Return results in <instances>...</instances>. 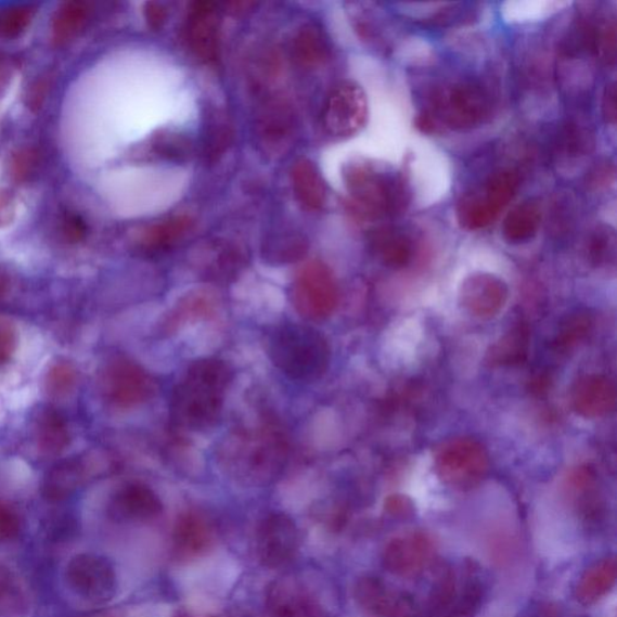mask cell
Segmentation results:
<instances>
[{
	"instance_id": "cell-49",
	"label": "cell",
	"mask_w": 617,
	"mask_h": 617,
	"mask_svg": "<svg viewBox=\"0 0 617 617\" xmlns=\"http://www.w3.org/2000/svg\"><path fill=\"white\" fill-rule=\"evenodd\" d=\"M526 617H560V612L555 605L550 603H541L529 609Z\"/></svg>"
},
{
	"instance_id": "cell-26",
	"label": "cell",
	"mask_w": 617,
	"mask_h": 617,
	"mask_svg": "<svg viewBox=\"0 0 617 617\" xmlns=\"http://www.w3.org/2000/svg\"><path fill=\"white\" fill-rule=\"evenodd\" d=\"M541 223V208L534 200L525 201L505 216L502 226L504 240L512 244L532 241Z\"/></svg>"
},
{
	"instance_id": "cell-34",
	"label": "cell",
	"mask_w": 617,
	"mask_h": 617,
	"mask_svg": "<svg viewBox=\"0 0 617 617\" xmlns=\"http://www.w3.org/2000/svg\"><path fill=\"white\" fill-rule=\"evenodd\" d=\"M38 13L31 4L0 8V39L13 40L25 34Z\"/></svg>"
},
{
	"instance_id": "cell-13",
	"label": "cell",
	"mask_w": 617,
	"mask_h": 617,
	"mask_svg": "<svg viewBox=\"0 0 617 617\" xmlns=\"http://www.w3.org/2000/svg\"><path fill=\"white\" fill-rule=\"evenodd\" d=\"M218 541V534L210 519L198 513L188 512L177 519L171 534V555L180 563H189L207 556Z\"/></svg>"
},
{
	"instance_id": "cell-19",
	"label": "cell",
	"mask_w": 617,
	"mask_h": 617,
	"mask_svg": "<svg viewBox=\"0 0 617 617\" xmlns=\"http://www.w3.org/2000/svg\"><path fill=\"white\" fill-rule=\"evenodd\" d=\"M571 404L587 419L609 415L616 406V387L609 377L599 374L582 376L571 389Z\"/></svg>"
},
{
	"instance_id": "cell-14",
	"label": "cell",
	"mask_w": 617,
	"mask_h": 617,
	"mask_svg": "<svg viewBox=\"0 0 617 617\" xmlns=\"http://www.w3.org/2000/svg\"><path fill=\"white\" fill-rule=\"evenodd\" d=\"M220 20L214 3L197 2L190 9L185 26L188 46L202 62L211 63L219 57Z\"/></svg>"
},
{
	"instance_id": "cell-37",
	"label": "cell",
	"mask_w": 617,
	"mask_h": 617,
	"mask_svg": "<svg viewBox=\"0 0 617 617\" xmlns=\"http://www.w3.org/2000/svg\"><path fill=\"white\" fill-rule=\"evenodd\" d=\"M40 165V156L35 147H21L10 156V177L17 183H25L34 179Z\"/></svg>"
},
{
	"instance_id": "cell-48",
	"label": "cell",
	"mask_w": 617,
	"mask_h": 617,
	"mask_svg": "<svg viewBox=\"0 0 617 617\" xmlns=\"http://www.w3.org/2000/svg\"><path fill=\"white\" fill-rule=\"evenodd\" d=\"M387 512L394 516L407 517L413 513V505L402 496L388 498L386 503Z\"/></svg>"
},
{
	"instance_id": "cell-1",
	"label": "cell",
	"mask_w": 617,
	"mask_h": 617,
	"mask_svg": "<svg viewBox=\"0 0 617 617\" xmlns=\"http://www.w3.org/2000/svg\"><path fill=\"white\" fill-rule=\"evenodd\" d=\"M233 371L218 359L193 362L180 383L172 389L170 416L176 424L193 432L210 430L218 426L227 389Z\"/></svg>"
},
{
	"instance_id": "cell-4",
	"label": "cell",
	"mask_w": 617,
	"mask_h": 617,
	"mask_svg": "<svg viewBox=\"0 0 617 617\" xmlns=\"http://www.w3.org/2000/svg\"><path fill=\"white\" fill-rule=\"evenodd\" d=\"M343 177L355 208L363 218L393 219L407 211L411 192L399 172L354 162L344 168Z\"/></svg>"
},
{
	"instance_id": "cell-29",
	"label": "cell",
	"mask_w": 617,
	"mask_h": 617,
	"mask_svg": "<svg viewBox=\"0 0 617 617\" xmlns=\"http://www.w3.org/2000/svg\"><path fill=\"white\" fill-rule=\"evenodd\" d=\"M529 350V332L525 326L509 330L491 346L487 361L492 365L509 367L523 363Z\"/></svg>"
},
{
	"instance_id": "cell-36",
	"label": "cell",
	"mask_w": 617,
	"mask_h": 617,
	"mask_svg": "<svg viewBox=\"0 0 617 617\" xmlns=\"http://www.w3.org/2000/svg\"><path fill=\"white\" fill-rule=\"evenodd\" d=\"M232 128L224 115H218L211 121L207 137H205L204 156L209 162L219 159L232 142Z\"/></svg>"
},
{
	"instance_id": "cell-11",
	"label": "cell",
	"mask_w": 617,
	"mask_h": 617,
	"mask_svg": "<svg viewBox=\"0 0 617 617\" xmlns=\"http://www.w3.org/2000/svg\"><path fill=\"white\" fill-rule=\"evenodd\" d=\"M368 118L367 95L361 86L345 80L334 86L322 113V124L327 133L349 138L361 131Z\"/></svg>"
},
{
	"instance_id": "cell-22",
	"label": "cell",
	"mask_w": 617,
	"mask_h": 617,
	"mask_svg": "<svg viewBox=\"0 0 617 617\" xmlns=\"http://www.w3.org/2000/svg\"><path fill=\"white\" fill-rule=\"evenodd\" d=\"M355 599L371 617H398L404 606L375 578H362L355 587Z\"/></svg>"
},
{
	"instance_id": "cell-51",
	"label": "cell",
	"mask_w": 617,
	"mask_h": 617,
	"mask_svg": "<svg viewBox=\"0 0 617 617\" xmlns=\"http://www.w3.org/2000/svg\"><path fill=\"white\" fill-rule=\"evenodd\" d=\"M8 286H9V279L7 274L3 272V270L0 269V298H2L5 295Z\"/></svg>"
},
{
	"instance_id": "cell-15",
	"label": "cell",
	"mask_w": 617,
	"mask_h": 617,
	"mask_svg": "<svg viewBox=\"0 0 617 617\" xmlns=\"http://www.w3.org/2000/svg\"><path fill=\"white\" fill-rule=\"evenodd\" d=\"M509 290L501 278L475 273L463 281L460 303L465 311L479 319H490L500 312L507 300Z\"/></svg>"
},
{
	"instance_id": "cell-18",
	"label": "cell",
	"mask_w": 617,
	"mask_h": 617,
	"mask_svg": "<svg viewBox=\"0 0 617 617\" xmlns=\"http://www.w3.org/2000/svg\"><path fill=\"white\" fill-rule=\"evenodd\" d=\"M269 617H327L319 602L294 580H279L266 592Z\"/></svg>"
},
{
	"instance_id": "cell-47",
	"label": "cell",
	"mask_w": 617,
	"mask_h": 617,
	"mask_svg": "<svg viewBox=\"0 0 617 617\" xmlns=\"http://www.w3.org/2000/svg\"><path fill=\"white\" fill-rule=\"evenodd\" d=\"M49 83L48 80H38L30 86L26 97L27 105L31 111H39L42 102L46 101Z\"/></svg>"
},
{
	"instance_id": "cell-24",
	"label": "cell",
	"mask_w": 617,
	"mask_h": 617,
	"mask_svg": "<svg viewBox=\"0 0 617 617\" xmlns=\"http://www.w3.org/2000/svg\"><path fill=\"white\" fill-rule=\"evenodd\" d=\"M258 137L267 145L278 146L286 142L294 127V114L281 101L266 103L257 117Z\"/></svg>"
},
{
	"instance_id": "cell-41",
	"label": "cell",
	"mask_w": 617,
	"mask_h": 617,
	"mask_svg": "<svg viewBox=\"0 0 617 617\" xmlns=\"http://www.w3.org/2000/svg\"><path fill=\"white\" fill-rule=\"evenodd\" d=\"M615 247V233L606 229V226H601L595 231L590 241L591 255L595 259H603L606 255L613 253Z\"/></svg>"
},
{
	"instance_id": "cell-50",
	"label": "cell",
	"mask_w": 617,
	"mask_h": 617,
	"mask_svg": "<svg viewBox=\"0 0 617 617\" xmlns=\"http://www.w3.org/2000/svg\"><path fill=\"white\" fill-rule=\"evenodd\" d=\"M171 617H222V616H214L207 614H201L197 612H193L191 609H179Z\"/></svg>"
},
{
	"instance_id": "cell-6",
	"label": "cell",
	"mask_w": 617,
	"mask_h": 617,
	"mask_svg": "<svg viewBox=\"0 0 617 617\" xmlns=\"http://www.w3.org/2000/svg\"><path fill=\"white\" fill-rule=\"evenodd\" d=\"M518 187V172L507 169L494 172L481 188L465 193L457 208L462 229L479 231L489 227L514 200Z\"/></svg>"
},
{
	"instance_id": "cell-45",
	"label": "cell",
	"mask_w": 617,
	"mask_h": 617,
	"mask_svg": "<svg viewBox=\"0 0 617 617\" xmlns=\"http://www.w3.org/2000/svg\"><path fill=\"white\" fill-rule=\"evenodd\" d=\"M144 16L151 29L158 30L165 26L167 21V9L160 3L149 2L144 7Z\"/></svg>"
},
{
	"instance_id": "cell-8",
	"label": "cell",
	"mask_w": 617,
	"mask_h": 617,
	"mask_svg": "<svg viewBox=\"0 0 617 617\" xmlns=\"http://www.w3.org/2000/svg\"><path fill=\"white\" fill-rule=\"evenodd\" d=\"M291 296L301 318L322 321L337 308L339 290L332 270L320 261H312L300 269Z\"/></svg>"
},
{
	"instance_id": "cell-30",
	"label": "cell",
	"mask_w": 617,
	"mask_h": 617,
	"mask_svg": "<svg viewBox=\"0 0 617 617\" xmlns=\"http://www.w3.org/2000/svg\"><path fill=\"white\" fill-rule=\"evenodd\" d=\"M28 610V597L17 574L0 565V617H21Z\"/></svg>"
},
{
	"instance_id": "cell-12",
	"label": "cell",
	"mask_w": 617,
	"mask_h": 617,
	"mask_svg": "<svg viewBox=\"0 0 617 617\" xmlns=\"http://www.w3.org/2000/svg\"><path fill=\"white\" fill-rule=\"evenodd\" d=\"M301 544L300 530L295 519L285 513H273L263 518L256 534V554L270 569L290 565Z\"/></svg>"
},
{
	"instance_id": "cell-20",
	"label": "cell",
	"mask_w": 617,
	"mask_h": 617,
	"mask_svg": "<svg viewBox=\"0 0 617 617\" xmlns=\"http://www.w3.org/2000/svg\"><path fill=\"white\" fill-rule=\"evenodd\" d=\"M292 191L303 208L319 211L327 201L326 183L316 164L308 158H299L291 167Z\"/></svg>"
},
{
	"instance_id": "cell-3",
	"label": "cell",
	"mask_w": 617,
	"mask_h": 617,
	"mask_svg": "<svg viewBox=\"0 0 617 617\" xmlns=\"http://www.w3.org/2000/svg\"><path fill=\"white\" fill-rule=\"evenodd\" d=\"M270 361L291 381L316 383L327 373L331 346L322 332L301 323H285L270 335Z\"/></svg>"
},
{
	"instance_id": "cell-40",
	"label": "cell",
	"mask_w": 617,
	"mask_h": 617,
	"mask_svg": "<svg viewBox=\"0 0 617 617\" xmlns=\"http://www.w3.org/2000/svg\"><path fill=\"white\" fill-rule=\"evenodd\" d=\"M75 382H77V373H75L74 368L67 363H59L52 367L48 375L50 393L55 395L69 393Z\"/></svg>"
},
{
	"instance_id": "cell-39",
	"label": "cell",
	"mask_w": 617,
	"mask_h": 617,
	"mask_svg": "<svg viewBox=\"0 0 617 617\" xmlns=\"http://www.w3.org/2000/svg\"><path fill=\"white\" fill-rule=\"evenodd\" d=\"M60 231L64 241L69 244H78L88 236L89 226L81 215L68 210L62 215Z\"/></svg>"
},
{
	"instance_id": "cell-43",
	"label": "cell",
	"mask_w": 617,
	"mask_h": 617,
	"mask_svg": "<svg viewBox=\"0 0 617 617\" xmlns=\"http://www.w3.org/2000/svg\"><path fill=\"white\" fill-rule=\"evenodd\" d=\"M16 348V333L12 324L0 321V365H3L13 356Z\"/></svg>"
},
{
	"instance_id": "cell-33",
	"label": "cell",
	"mask_w": 617,
	"mask_h": 617,
	"mask_svg": "<svg viewBox=\"0 0 617 617\" xmlns=\"http://www.w3.org/2000/svg\"><path fill=\"white\" fill-rule=\"evenodd\" d=\"M307 253V243L298 234H280L266 242L263 256L273 265L298 261Z\"/></svg>"
},
{
	"instance_id": "cell-2",
	"label": "cell",
	"mask_w": 617,
	"mask_h": 617,
	"mask_svg": "<svg viewBox=\"0 0 617 617\" xmlns=\"http://www.w3.org/2000/svg\"><path fill=\"white\" fill-rule=\"evenodd\" d=\"M492 110L490 91L478 80L463 79L433 92L427 107L416 116L415 126L427 134L470 131L489 120Z\"/></svg>"
},
{
	"instance_id": "cell-16",
	"label": "cell",
	"mask_w": 617,
	"mask_h": 617,
	"mask_svg": "<svg viewBox=\"0 0 617 617\" xmlns=\"http://www.w3.org/2000/svg\"><path fill=\"white\" fill-rule=\"evenodd\" d=\"M164 513V504L157 493L149 486L131 483L121 487L113 496L110 514L117 523L145 524L154 522Z\"/></svg>"
},
{
	"instance_id": "cell-31",
	"label": "cell",
	"mask_w": 617,
	"mask_h": 617,
	"mask_svg": "<svg viewBox=\"0 0 617 617\" xmlns=\"http://www.w3.org/2000/svg\"><path fill=\"white\" fill-rule=\"evenodd\" d=\"M37 436L40 449L50 454L62 452L70 439L66 421L55 410H48L40 416Z\"/></svg>"
},
{
	"instance_id": "cell-52",
	"label": "cell",
	"mask_w": 617,
	"mask_h": 617,
	"mask_svg": "<svg viewBox=\"0 0 617 617\" xmlns=\"http://www.w3.org/2000/svg\"><path fill=\"white\" fill-rule=\"evenodd\" d=\"M0 63H2V53H0Z\"/></svg>"
},
{
	"instance_id": "cell-42",
	"label": "cell",
	"mask_w": 617,
	"mask_h": 617,
	"mask_svg": "<svg viewBox=\"0 0 617 617\" xmlns=\"http://www.w3.org/2000/svg\"><path fill=\"white\" fill-rule=\"evenodd\" d=\"M20 519L12 509L0 503V543L15 539L20 534Z\"/></svg>"
},
{
	"instance_id": "cell-44",
	"label": "cell",
	"mask_w": 617,
	"mask_h": 617,
	"mask_svg": "<svg viewBox=\"0 0 617 617\" xmlns=\"http://www.w3.org/2000/svg\"><path fill=\"white\" fill-rule=\"evenodd\" d=\"M16 216V201L14 194L8 190H0V229L12 224Z\"/></svg>"
},
{
	"instance_id": "cell-5",
	"label": "cell",
	"mask_w": 617,
	"mask_h": 617,
	"mask_svg": "<svg viewBox=\"0 0 617 617\" xmlns=\"http://www.w3.org/2000/svg\"><path fill=\"white\" fill-rule=\"evenodd\" d=\"M223 452L227 470L255 485L273 480L286 460L285 441L274 429L265 427L235 435Z\"/></svg>"
},
{
	"instance_id": "cell-38",
	"label": "cell",
	"mask_w": 617,
	"mask_h": 617,
	"mask_svg": "<svg viewBox=\"0 0 617 617\" xmlns=\"http://www.w3.org/2000/svg\"><path fill=\"white\" fill-rule=\"evenodd\" d=\"M590 327L591 321L589 317L583 316V313H576V316L568 318L567 321L562 324L557 339L558 345L562 346V348L570 349L571 346L577 345L587 337Z\"/></svg>"
},
{
	"instance_id": "cell-10",
	"label": "cell",
	"mask_w": 617,
	"mask_h": 617,
	"mask_svg": "<svg viewBox=\"0 0 617 617\" xmlns=\"http://www.w3.org/2000/svg\"><path fill=\"white\" fill-rule=\"evenodd\" d=\"M101 389L107 403L129 409L153 398L157 391V384L153 376L136 362L116 359L104 368Z\"/></svg>"
},
{
	"instance_id": "cell-46",
	"label": "cell",
	"mask_w": 617,
	"mask_h": 617,
	"mask_svg": "<svg viewBox=\"0 0 617 617\" xmlns=\"http://www.w3.org/2000/svg\"><path fill=\"white\" fill-rule=\"evenodd\" d=\"M616 85L615 82H612L605 86L602 102V111L605 121L612 125H615L616 123Z\"/></svg>"
},
{
	"instance_id": "cell-23",
	"label": "cell",
	"mask_w": 617,
	"mask_h": 617,
	"mask_svg": "<svg viewBox=\"0 0 617 617\" xmlns=\"http://www.w3.org/2000/svg\"><path fill=\"white\" fill-rule=\"evenodd\" d=\"M91 10L88 3L72 0L62 3L51 21V38L56 47H66L77 39L89 23Z\"/></svg>"
},
{
	"instance_id": "cell-28",
	"label": "cell",
	"mask_w": 617,
	"mask_h": 617,
	"mask_svg": "<svg viewBox=\"0 0 617 617\" xmlns=\"http://www.w3.org/2000/svg\"><path fill=\"white\" fill-rule=\"evenodd\" d=\"M617 566L615 558H604L584 570L577 587V600L582 605L600 601L615 584Z\"/></svg>"
},
{
	"instance_id": "cell-32",
	"label": "cell",
	"mask_w": 617,
	"mask_h": 617,
	"mask_svg": "<svg viewBox=\"0 0 617 617\" xmlns=\"http://www.w3.org/2000/svg\"><path fill=\"white\" fill-rule=\"evenodd\" d=\"M82 464L73 460L53 470L46 481V496L49 500L61 501L70 496L82 484Z\"/></svg>"
},
{
	"instance_id": "cell-27",
	"label": "cell",
	"mask_w": 617,
	"mask_h": 617,
	"mask_svg": "<svg viewBox=\"0 0 617 617\" xmlns=\"http://www.w3.org/2000/svg\"><path fill=\"white\" fill-rule=\"evenodd\" d=\"M192 224L189 216L180 215L150 226L140 235V247L147 254L166 252L191 231Z\"/></svg>"
},
{
	"instance_id": "cell-21",
	"label": "cell",
	"mask_w": 617,
	"mask_h": 617,
	"mask_svg": "<svg viewBox=\"0 0 617 617\" xmlns=\"http://www.w3.org/2000/svg\"><path fill=\"white\" fill-rule=\"evenodd\" d=\"M372 254L388 268L402 269L413 261L414 242L395 227H381L370 234Z\"/></svg>"
},
{
	"instance_id": "cell-17",
	"label": "cell",
	"mask_w": 617,
	"mask_h": 617,
	"mask_svg": "<svg viewBox=\"0 0 617 617\" xmlns=\"http://www.w3.org/2000/svg\"><path fill=\"white\" fill-rule=\"evenodd\" d=\"M433 555L429 538L421 532L396 537L386 545L383 565L395 576H416L426 568Z\"/></svg>"
},
{
	"instance_id": "cell-7",
	"label": "cell",
	"mask_w": 617,
	"mask_h": 617,
	"mask_svg": "<svg viewBox=\"0 0 617 617\" xmlns=\"http://www.w3.org/2000/svg\"><path fill=\"white\" fill-rule=\"evenodd\" d=\"M436 472L447 485L458 490H470L479 485L489 473V454L480 442L471 438H454L437 450Z\"/></svg>"
},
{
	"instance_id": "cell-9",
	"label": "cell",
	"mask_w": 617,
	"mask_h": 617,
	"mask_svg": "<svg viewBox=\"0 0 617 617\" xmlns=\"http://www.w3.org/2000/svg\"><path fill=\"white\" fill-rule=\"evenodd\" d=\"M64 580L74 595L92 605L110 603L117 592V576L113 562L90 552L74 556L68 562Z\"/></svg>"
},
{
	"instance_id": "cell-25",
	"label": "cell",
	"mask_w": 617,
	"mask_h": 617,
	"mask_svg": "<svg viewBox=\"0 0 617 617\" xmlns=\"http://www.w3.org/2000/svg\"><path fill=\"white\" fill-rule=\"evenodd\" d=\"M292 57L303 68H317L321 66L330 55V47L326 37L320 27L305 25L297 30L292 40Z\"/></svg>"
},
{
	"instance_id": "cell-35",
	"label": "cell",
	"mask_w": 617,
	"mask_h": 617,
	"mask_svg": "<svg viewBox=\"0 0 617 617\" xmlns=\"http://www.w3.org/2000/svg\"><path fill=\"white\" fill-rule=\"evenodd\" d=\"M151 151L162 159L187 162L193 156V144L185 136L166 132L154 138Z\"/></svg>"
}]
</instances>
